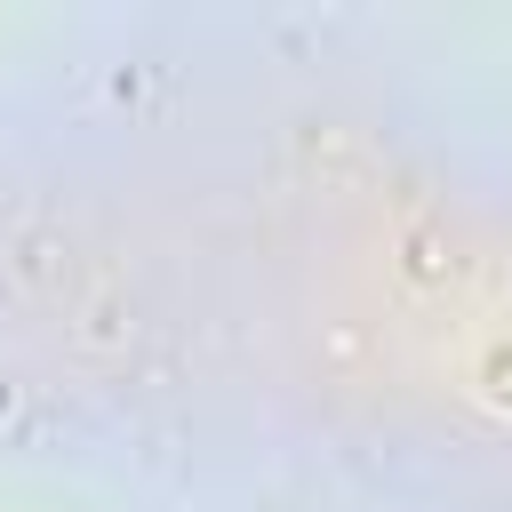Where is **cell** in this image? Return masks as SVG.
I'll list each match as a JSON object with an SVG mask.
<instances>
[{
    "label": "cell",
    "mask_w": 512,
    "mask_h": 512,
    "mask_svg": "<svg viewBox=\"0 0 512 512\" xmlns=\"http://www.w3.org/2000/svg\"><path fill=\"white\" fill-rule=\"evenodd\" d=\"M504 384H512V360H504Z\"/></svg>",
    "instance_id": "cell-1"
}]
</instances>
